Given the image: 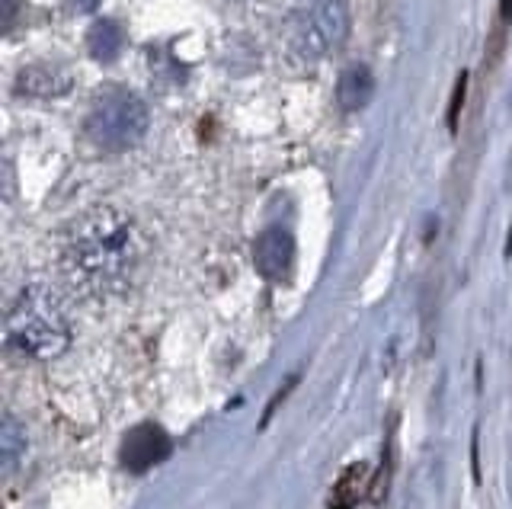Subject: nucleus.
<instances>
[{
  "mask_svg": "<svg viewBox=\"0 0 512 509\" xmlns=\"http://www.w3.org/2000/svg\"><path fill=\"white\" fill-rule=\"evenodd\" d=\"M141 260V234L135 221L116 209H96L77 218L64 237L61 263L84 295H119L132 282Z\"/></svg>",
  "mask_w": 512,
  "mask_h": 509,
  "instance_id": "1",
  "label": "nucleus"
},
{
  "mask_svg": "<svg viewBox=\"0 0 512 509\" xmlns=\"http://www.w3.org/2000/svg\"><path fill=\"white\" fill-rule=\"evenodd\" d=\"M7 337L29 359H55L71 343V324L61 301L45 285H26L7 311Z\"/></svg>",
  "mask_w": 512,
  "mask_h": 509,
  "instance_id": "2",
  "label": "nucleus"
},
{
  "mask_svg": "<svg viewBox=\"0 0 512 509\" xmlns=\"http://www.w3.org/2000/svg\"><path fill=\"white\" fill-rule=\"evenodd\" d=\"M349 36V7L346 0H295L285 17L282 42L295 61H320L336 52Z\"/></svg>",
  "mask_w": 512,
  "mask_h": 509,
  "instance_id": "3",
  "label": "nucleus"
},
{
  "mask_svg": "<svg viewBox=\"0 0 512 509\" xmlns=\"http://www.w3.org/2000/svg\"><path fill=\"white\" fill-rule=\"evenodd\" d=\"M148 122H151L148 103H144L138 93L112 90L93 103L87 116V138L100 151L119 154L138 145L144 132H148Z\"/></svg>",
  "mask_w": 512,
  "mask_h": 509,
  "instance_id": "4",
  "label": "nucleus"
},
{
  "mask_svg": "<svg viewBox=\"0 0 512 509\" xmlns=\"http://www.w3.org/2000/svg\"><path fill=\"white\" fill-rule=\"evenodd\" d=\"M173 452V439L167 436V429H160L157 423H141L135 429H128L119 449V461L128 471H148L160 461H167Z\"/></svg>",
  "mask_w": 512,
  "mask_h": 509,
  "instance_id": "5",
  "label": "nucleus"
},
{
  "mask_svg": "<svg viewBox=\"0 0 512 509\" xmlns=\"http://www.w3.org/2000/svg\"><path fill=\"white\" fill-rule=\"evenodd\" d=\"M295 263V241L285 228H266L253 241V266L260 269V276L279 282L292 273Z\"/></svg>",
  "mask_w": 512,
  "mask_h": 509,
  "instance_id": "6",
  "label": "nucleus"
},
{
  "mask_svg": "<svg viewBox=\"0 0 512 509\" xmlns=\"http://www.w3.org/2000/svg\"><path fill=\"white\" fill-rule=\"evenodd\" d=\"M71 87V74L64 71L61 65H29L16 77V90L26 93V97H39V100H52L68 93Z\"/></svg>",
  "mask_w": 512,
  "mask_h": 509,
  "instance_id": "7",
  "label": "nucleus"
},
{
  "mask_svg": "<svg viewBox=\"0 0 512 509\" xmlns=\"http://www.w3.org/2000/svg\"><path fill=\"white\" fill-rule=\"evenodd\" d=\"M372 97H375V74L365 65H352L340 74V81H336V103H340V109L356 113V109H365Z\"/></svg>",
  "mask_w": 512,
  "mask_h": 509,
  "instance_id": "8",
  "label": "nucleus"
},
{
  "mask_svg": "<svg viewBox=\"0 0 512 509\" xmlns=\"http://www.w3.org/2000/svg\"><path fill=\"white\" fill-rule=\"evenodd\" d=\"M125 45V33L116 20H96L87 33V49H90V58L100 61V65H109V61H116L119 52Z\"/></svg>",
  "mask_w": 512,
  "mask_h": 509,
  "instance_id": "9",
  "label": "nucleus"
},
{
  "mask_svg": "<svg viewBox=\"0 0 512 509\" xmlns=\"http://www.w3.org/2000/svg\"><path fill=\"white\" fill-rule=\"evenodd\" d=\"M365 465H349L343 474H340V481H336L333 493H330V509H352L359 500H362V490H365Z\"/></svg>",
  "mask_w": 512,
  "mask_h": 509,
  "instance_id": "10",
  "label": "nucleus"
},
{
  "mask_svg": "<svg viewBox=\"0 0 512 509\" xmlns=\"http://www.w3.org/2000/svg\"><path fill=\"white\" fill-rule=\"evenodd\" d=\"M23 452H26V429L13 413H4V420H0V461H4L7 474L23 458Z\"/></svg>",
  "mask_w": 512,
  "mask_h": 509,
  "instance_id": "11",
  "label": "nucleus"
},
{
  "mask_svg": "<svg viewBox=\"0 0 512 509\" xmlns=\"http://www.w3.org/2000/svg\"><path fill=\"white\" fill-rule=\"evenodd\" d=\"M464 93H468V74H461L458 77V84H455V93H452V106H448V129H458V113H461V106H464Z\"/></svg>",
  "mask_w": 512,
  "mask_h": 509,
  "instance_id": "12",
  "label": "nucleus"
},
{
  "mask_svg": "<svg viewBox=\"0 0 512 509\" xmlns=\"http://www.w3.org/2000/svg\"><path fill=\"white\" fill-rule=\"evenodd\" d=\"M96 7H100V0H68L71 13H93Z\"/></svg>",
  "mask_w": 512,
  "mask_h": 509,
  "instance_id": "13",
  "label": "nucleus"
},
{
  "mask_svg": "<svg viewBox=\"0 0 512 509\" xmlns=\"http://www.w3.org/2000/svg\"><path fill=\"white\" fill-rule=\"evenodd\" d=\"M0 4H4V26L10 29V23L16 17V4H20V0H0Z\"/></svg>",
  "mask_w": 512,
  "mask_h": 509,
  "instance_id": "14",
  "label": "nucleus"
},
{
  "mask_svg": "<svg viewBox=\"0 0 512 509\" xmlns=\"http://www.w3.org/2000/svg\"><path fill=\"white\" fill-rule=\"evenodd\" d=\"M500 17L512 20V0H500Z\"/></svg>",
  "mask_w": 512,
  "mask_h": 509,
  "instance_id": "15",
  "label": "nucleus"
}]
</instances>
